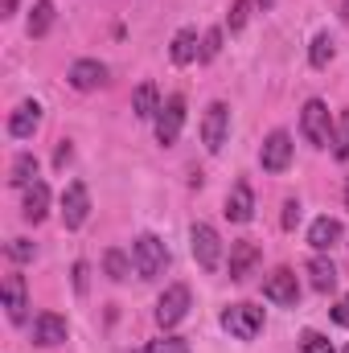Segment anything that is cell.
<instances>
[{"mask_svg":"<svg viewBox=\"0 0 349 353\" xmlns=\"http://www.w3.org/2000/svg\"><path fill=\"white\" fill-rule=\"evenodd\" d=\"M132 263H136V275L140 279H161L165 267H169V247L157 234H140L132 243Z\"/></svg>","mask_w":349,"mask_h":353,"instance_id":"6da1fadb","label":"cell"},{"mask_svg":"<svg viewBox=\"0 0 349 353\" xmlns=\"http://www.w3.org/2000/svg\"><path fill=\"white\" fill-rule=\"evenodd\" d=\"M189 247H193V259L201 271H218L222 267V239L210 222H193L189 226Z\"/></svg>","mask_w":349,"mask_h":353,"instance_id":"7a4b0ae2","label":"cell"},{"mask_svg":"<svg viewBox=\"0 0 349 353\" xmlns=\"http://www.w3.org/2000/svg\"><path fill=\"white\" fill-rule=\"evenodd\" d=\"M300 132L312 148H329L333 144V119H329V107L321 99H308L304 103V115H300Z\"/></svg>","mask_w":349,"mask_h":353,"instance_id":"3957f363","label":"cell"},{"mask_svg":"<svg viewBox=\"0 0 349 353\" xmlns=\"http://www.w3.org/2000/svg\"><path fill=\"white\" fill-rule=\"evenodd\" d=\"M222 329L235 341H255L263 333V308H255V304H230L222 312Z\"/></svg>","mask_w":349,"mask_h":353,"instance_id":"277c9868","label":"cell"},{"mask_svg":"<svg viewBox=\"0 0 349 353\" xmlns=\"http://www.w3.org/2000/svg\"><path fill=\"white\" fill-rule=\"evenodd\" d=\"M263 300H271V304H279V308H296V300H300L296 271H288V267H275V271L263 279Z\"/></svg>","mask_w":349,"mask_h":353,"instance_id":"5b68a950","label":"cell"},{"mask_svg":"<svg viewBox=\"0 0 349 353\" xmlns=\"http://www.w3.org/2000/svg\"><path fill=\"white\" fill-rule=\"evenodd\" d=\"M185 316H189V288H185V283L165 288V296L157 300V325H161V329H173Z\"/></svg>","mask_w":349,"mask_h":353,"instance_id":"8992f818","label":"cell"},{"mask_svg":"<svg viewBox=\"0 0 349 353\" xmlns=\"http://www.w3.org/2000/svg\"><path fill=\"white\" fill-rule=\"evenodd\" d=\"M226 132H230V107L226 103H210L206 107V119H201V144L210 152H222Z\"/></svg>","mask_w":349,"mask_h":353,"instance_id":"52a82bcc","label":"cell"},{"mask_svg":"<svg viewBox=\"0 0 349 353\" xmlns=\"http://www.w3.org/2000/svg\"><path fill=\"white\" fill-rule=\"evenodd\" d=\"M157 123V140L169 148V144H177V136H181V128H185V99L181 94H169L165 103H161V115L152 119Z\"/></svg>","mask_w":349,"mask_h":353,"instance_id":"ba28073f","label":"cell"},{"mask_svg":"<svg viewBox=\"0 0 349 353\" xmlns=\"http://www.w3.org/2000/svg\"><path fill=\"white\" fill-rule=\"evenodd\" d=\"M90 214V193L83 181H70L66 185V193H62V222H66V230H79L83 222H87Z\"/></svg>","mask_w":349,"mask_h":353,"instance_id":"9c48e42d","label":"cell"},{"mask_svg":"<svg viewBox=\"0 0 349 353\" xmlns=\"http://www.w3.org/2000/svg\"><path fill=\"white\" fill-rule=\"evenodd\" d=\"M259 165H263V173H283V169L292 165V136H288V132H271V136L263 140Z\"/></svg>","mask_w":349,"mask_h":353,"instance_id":"30bf717a","label":"cell"},{"mask_svg":"<svg viewBox=\"0 0 349 353\" xmlns=\"http://www.w3.org/2000/svg\"><path fill=\"white\" fill-rule=\"evenodd\" d=\"M37 123H41V103H37V99H25V103L8 115V136H12V140H29V136L37 132Z\"/></svg>","mask_w":349,"mask_h":353,"instance_id":"8fae6325","label":"cell"},{"mask_svg":"<svg viewBox=\"0 0 349 353\" xmlns=\"http://www.w3.org/2000/svg\"><path fill=\"white\" fill-rule=\"evenodd\" d=\"M226 218L230 222H251L255 218V193L247 181H235L230 193H226Z\"/></svg>","mask_w":349,"mask_h":353,"instance_id":"7c38bea8","label":"cell"},{"mask_svg":"<svg viewBox=\"0 0 349 353\" xmlns=\"http://www.w3.org/2000/svg\"><path fill=\"white\" fill-rule=\"evenodd\" d=\"M103 83H107V66L99 58H79L70 66V87L74 90H99Z\"/></svg>","mask_w":349,"mask_h":353,"instance_id":"4fadbf2b","label":"cell"},{"mask_svg":"<svg viewBox=\"0 0 349 353\" xmlns=\"http://www.w3.org/2000/svg\"><path fill=\"white\" fill-rule=\"evenodd\" d=\"M25 308H29V296H25V275H4V312H8V321L12 325H21L25 321Z\"/></svg>","mask_w":349,"mask_h":353,"instance_id":"5bb4252c","label":"cell"},{"mask_svg":"<svg viewBox=\"0 0 349 353\" xmlns=\"http://www.w3.org/2000/svg\"><path fill=\"white\" fill-rule=\"evenodd\" d=\"M33 341L37 345H62L66 341V316H58V312H41L37 321H33Z\"/></svg>","mask_w":349,"mask_h":353,"instance_id":"9a60e30c","label":"cell"},{"mask_svg":"<svg viewBox=\"0 0 349 353\" xmlns=\"http://www.w3.org/2000/svg\"><path fill=\"white\" fill-rule=\"evenodd\" d=\"M308 243H312V251H333L337 243H341V222L337 218H317L312 226H308Z\"/></svg>","mask_w":349,"mask_h":353,"instance_id":"2e32d148","label":"cell"},{"mask_svg":"<svg viewBox=\"0 0 349 353\" xmlns=\"http://www.w3.org/2000/svg\"><path fill=\"white\" fill-rule=\"evenodd\" d=\"M21 214H25V222H33V226L50 214V189H46V181H33V185L25 189V205H21Z\"/></svg>","mask_w":349,"mask_h":353,"instance_id":"e0dca14e","label":"cell"},{"mask_svg":"<svg viewBox=\"0 0 349 353\" xmlns=\"http://www.w3.org/2000/svg\"><path fill=\"white\" fill-rule=\"evenodd\" d=\"M255 263H259V247L255 243H235L230 247V279H247L251 271H255Z\"/></svg>","mask_w":349,"mask_h":353,"instance_id":"ac0fdd59","label":"cell"},{"mask_svg":"<svg viewBox=\"0 0 349 353\" xmlns=\"http://www.w3.org/2000/svg\"><path fill=\"white\" fill-rule=\"evenodd\" d=\"M169 58H173L177 66H189V62L201 58V50H197V29H177L173 46H169Z\"/></svg>","mask_w":349,"mask_h":353,"instance_id":"d6986e66","label":"cell"},{"mask_svg":"<svg viewBox=\"0 0 349 353\" xmlns=\"http://www.w3.org/2000/svg\"><path fill=\"white\" fill-rule=\"evenodd\" d=\"M132 115L136 119H157L161 115V94H157L152 83H140L136 87V94H132Z\"/></svg>","mask_w":349,"mask_h":353,"instance_id":"ffe728a7","label":"cell"},{"mask_svg":"<svg viewBox=\"0 0 349 353\" xmlns=\"http://www.w3.org/2000/svg\"><path fill=\"white\" fill-rule=\"evenodd\" d=\"M308 279H312V288H317V292H333V288H337V267L317 251V255L308 259Z\"/></svg>","mask_w":349,"mask_h":353,"instance_id":"44dd1931","label":"cell"},{"mask_svg":"<svg viewBox=\"0 0 349 353\" xmlns=\"http://www.w3.org/2000/svg\"><path fill=\"white\" fill-rule=\"evenodd\" d=\"M50 25H54V0H37V4L29 8V21H25L29 37H46Z\"/></svg>","mask_w":349,"mask_h":353,"instance_id":"7402d4cb","label":"cell"},{"mask_svg":"<svg viewBox=\"0 0 349 353\" xmlns=\"http://www.w3.org/2000/svg\"><path fill=\"white\" fill-rule=\"evenodd\" d=\"M8 181H12V185H21V189H29V185H33V181H41V176H37V157H33V152H21V157H17V161H12V169H8Z\"/></svg>","mask_w":349,"mask_h":353,"instance_id":"603a6c76","label":"cell"},{"mask_svg":"<svg viewBox=\"0 0 349 353\" xmlns=\"http://www.w3.org/2000/svg\"><path fill=\"white\" fill-rule=\"evenodd\" d=\"M103 267H107V275H111L115 283H123V279L132 275V267H136V263H128V255H123L119 247H111V251L103 255Z\"/></svg>","mask_w":349,"mask_h":353,"instance_id":"cb8c5ba5","label":"cell"},{"mask_svg":"<svg viewBox=\"0 0 349 353\" xmlns=\"http://www.w3.org/2000/svg\"><path fill=\"white\" fill-rule=\"evenodd\" d=\"M308 62H312L317 70H325V66L333 62V37H329V33H317V37H312V50H308Z\"/></svg>","mask_w":349,"mask_h":353,"instance_id":"d4e9b609","label":"cell"},{"mask_svg":"<svg viewBox=\"0 0 349 353\" xmlns=\"http://www.w3.org/2000/svg\"><path fill=\"white\" fill-rule=\"evenodd\" d=\"M333 157L337 161H349V111H341V119L333 128Z\"/></svg>","mask_w":349,"mask_h":353,"instance_id":"484cf974","label":"cell"},{"mask_svg":"<svg viewBox=\"0 0 349 353\" xmlns=\"http://www.w3.org/2000/svg\"><path fill=\"white\" fill-rule=\"evenodd\" d=\"M144 353H193V350H189L185 337H161V341H152Z\"/></svg>","mask_w":349,"mask_h":353,"instance_id":"4316f807","label":"cell"},{"mask_svg":"<svg viewBox=\"0 0 349 353\" xmlns=\"http://www.w3.org/2000/svg\"><path fill=\"white\" fill-rule=\"evenodd\" d=\"M218 54H222V29H210L201 37V62H214Z\"/></svg>","mask_w":349,"mask_h":353,"instance_id":"83f0119b","label":"cell"},{"mask_svg":"<svg viewBox=\"0 0 349 353\" xmlns=\"http://www.w3.org/2000/svg\"><path fill=\"white\" fill-rule=\"evenodd\" d=\"M247 17H251V0H235V4H230V17H226L230 33H239V29L247 25Z\"/></svg>","mask_w":349,"mask_h":353,"instance_id":"f1b7e54d","label":"cell"},{"mask_svg":"<svg viewBox=\"0 0 349 353\" xmlns=\"http://www.w3.org/2000/svg\"><path fill=\"white\" fill-rule=\"evenodd\" d=\"M300 353H337L329 345V337H321V333H304L300 337Z\"/></svg>","mask_w":349,"mask_h":353,"instance_id":"f546056e","label":"cell"},{"mask_svg":"<svg viewBox=\"0 0 349 353\" xmlns=\"http://www.w3.org/2000/svg\"><path fill=\"white\" fill-rule=\"evenodd\" d=\"M8 255H12L17 263H29V259L37 255V247H33L29 239H12V243H8Z\"/></svg>","mask_w":349,"mask_h":353,"instance_id":"4dcf8cb0","label":"cell"},{"mask_svg":"<svg viewBox=\"0 0 349 353\" xmlns=\"http://www.w3.org/2000/svg\"><path fill=\"white\" fill-rule=\"evenodd\" d=\"M296 222H300V201L292 197V201H283V230H296Z\"/></svg>","mask_w":349,"mask_h":353,"instance_id":"1f68e13d","label":"cell"},{"mask_svg":"<svg viewBox=\"0 0 349 353\" xmlns=\"http://www.w3.org/2000/svg\"><path fill=\"white\" fill-rule=\"evenodd\" d=\"M333 321H337L341 329H349V296H341V300H337V308H333Z\"/></svg>","mask_w":349,"mask_h":353,"instance_id":"d6a6232c","label":"cell"},{"mask_svg":"<svg viewBox=\"0 0 349 353\" xmlns=\"http://www.w3.org/2000/svg\"><path fill=\"white\" fill-rule=\"evenodd\" d=\"M70 157H74V148L62 140V144H58V152H54V165H58V169H66V161H70Z\"/></svg>","mask_w":349,"mask_h":353,"instance_id":"836d02e7","label":"cell"},{"mask_svg":"<svg viewBox=\"0 0 349 353\" xmlns=\"http://www.w3.org/2000/svg\"><path fill=\"white\" fill-rule=\"evenodd\" d=\"M74 292H87V263H74Z\"/></svg>","mask_w":349,"mask_h":353,"instance_id":"e575fe53","label":"cell"},{"mask_svg":"<svg viewBox=\"0 0 349 353\" xmlns=\"http://www.w3.org/2000/svg\"><path fill=\"white\" fill-rule=\"evenodd\" d=\"M12 12H17V0H4V12L0 17H12Z\"/></svg>","mask_w":349,"mask_h":353,"instance_id":"d590c367","label":"cell"},{"mask_svg":"<svg viewBox=\"0 0 349 353\" xmlns=\"http://www.w3.org/2000/svg\"><path fill=\"white\" fill-rule=\"evenodd\" d=\"M259 4H263V8H271V4H275V0H259Z\"/></svg>","mask_w":349,"mask_h":353,"instance_id":"8d00e7d4","label":"cell"},{"mask_svg":"<svg viewBox=\"0 0 349 353\" xmlns=\"http://www.w3.org/2000/svg\"><path fill=\"white\" fill-rule=\"evenodd\" d=\"M346 205H349V181H346Z\"/></svg>","mask_w":349,"mask_h":353,"instance_id":"74e56055","label":"cell"},{"mask_svg":"<svg viewBox=\"0 0 349 353\" xmlns=\"http://www.w3.org/2000/svg\"><path fill=\"white\" fill-rule=\"evenodd\" d=\"M346 353H349V350H346Z\"/></svg>","mask_w":349,"mask_h":353,"instance_id":"f35d334b","label":"cell"}]
</instances>
